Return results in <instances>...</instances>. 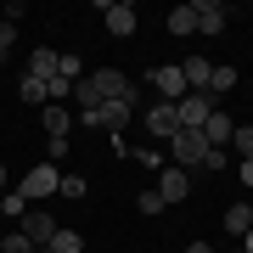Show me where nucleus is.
Returning a JSON list of instances; mask_svg holds the SVG:
<instances>
[{
  "label": "nucleus",
  "instance_id": "1",
  "mask_svg": "<svg viewBox=\"0 0 253 253\" xmlns=\"http://www.w3.org/2000/svg\"><path fill=\"white\" fill-rule=\"evenodd\" d=\"M135 118V101H101L96 113H79L84 129H101V135H124V124Z\"/></svg>",
  "mask_w": 253,
  "mask_h": 253
},
{
  "label": "nucleus",
  "instance_id": "2",
  "mask_svg": "<svg viewBox=\"0 0 253 253\" xmlns=\"http://www.w3.org/2000/svg\"><path fill=\"white\" fill-rule=\"evenodd\" d=\"M62 191V174H56V163H40V169H28L23 180H17V197L34 208V203H45V197H56Z\"/></svg>",
  "mask_w": 253,
  "mask_h": 253
},
{
  "label": "nucleus",
  "instance_id": "3",
  "mask_svg": "<svg viewBox=\"0 0 253 253\" xmlns=\"http://www.w3.org/2000/svg\"><path fill=\"white\" fill-rule=\"evenodd\" d=\"M169 152H174V169H203V158L214 152V146L203 141V129H174V141H169Z\"/></svg>",
  "mask_w": 253,
  "mask_h": 253
},
{
  "label": "nucleus",
  "instance_id": "4",
  "mask_svg": "<svg viewBox=\"0 0 253 253\" xmlns=\"http://www.w3.org/2000/svg\"><path fill=\"white\" fill-rule=\"evenodd\" d=\"M84 79L96 84L101 101H135V84L124 79V68H96V73H84Z\"/></svg>",
  "mask_w": 253,
  "mask_h": 253
},
{
  "label": "nucleus",
  "instance_id": "5",
  "mask_svg": "<svg viewBox=\"0 0 253 253\" xmlns=\"http://www.w3.org/2000/svg\"><path fill=\"white\" fill-rule=\"evenodd\" d=\"M219 101L208 96V90H186L180 101H174V113H180V129H203L208 124V113H214Z\"/></svg>",
  "mask_w": 253,
  "mask_h": 253
},
{
  "label": "nucleus",
  "instance_id": "6",
  "mask_svg": "<svg viewBox=\"0 0 253 253\" xmlns=\"http://www.w3.org/2000/svg\"><path fill=\"white\" fill-rule=\"evenodd\" d=\"M17 231H23V236H28V242H34V248H51V236L62 231V225H56V219L45 214V208H28V214L17 219Z\"/></svg>",
  "mask_w": 253,
  "mask_h": 253
},
{
  "label": "nucleus",
  "instance_id": "7",
  "mask_svg": "<svg viewBox=\"0 0 253 253\" xmlns=\"http://www.w3.org/2000/svg\"><path fill=\"white\" fill-rule=\"evenodd\" d=\"M174 129H180V113H174V101H158V107H146V135H152V141H174Z\"/></svg>",
  "mask_w": 253,
  "mask_h": 253
},
{
  "label": "nucleus",
  "instance_id": "8",
  "mask_svg": "<svg viewBox=\"0 0 253 253\" xmlns=\"http://www.w3.org/2000/svg\"><path fill=\"white\" fill-rule=\"evenodd\" d=\"M191 11H197V34H225V17H231L225 0H191Z\"/></svg>",
  "mask_w": 253,
  "mask_h": 253
},
{
  "label": "nucleus",
  "instance_id": "9",
  "mask_svg": "<svg viewBox=\"0 0 253 253\" xmlns=\"http://www.w3.org/2000/svg\"><path fill=\"white\" fill-rule=\"evenodd\" d=\"M101 17H107V34L113 40H129V34H135V6H129V0H107Z\"/></svg>",
  "mask_w": 253,
  "mask_h": 253
},
{
  "label": "nucleus",
  "instance_id": "10",
  "mask_svg": "<svg viewBox=\"0 0 253 253\" xmlns=\"http://www.w3.org/2000/svg\"><path fill=\"white\" fill-rule=\"evenodd\" d=\"M152 90H158V101H180V96H186V73L174 68V62L152 68Z\"/></svg>",
  "mask_w": 253,
  "mask_h": 253
},
{
  "label": "nucleus",
  "instance_id": "11",
  "mask_svg": "<svg viewBox=\"0 0 253 253\" xmlns=\"http://www.w3.org/2000/svg\"><path fill=\"white\" fill-rule=\"evenodd\" d=\"M158 191H163V203H180V197H191V174L186 169H158Z\"/></svg>",
  "mask_w": 253,
  "mask_h": 253
},
{
  "label": "nucleus",
  "instance_id": "12",
  "mask_svg": "<svg viewBox=\"0 0 253 253\" xmlns=\"http://www.w3.org/2000/svg\"><path fill=\"white\" fill-rule=\"evenodd\" d=\"M231 135H236L231 113H225V107H214V113H208V124H203V141H208V146H231Z\"/></svg>",
  "mask_w": 253,
  "mask_h": 253
},
{
  "label": "nucleus",
  "instance_id": "13",
  "mask_svg": "<svg viewBox=\"0 0 253 253\" xmlns=\"http://www.w3.org/2000/svg\"><path fill=\"white\" fill-rule=\"evenodd\" d=\"M56 62H62V51H51V45H40L34 56H28V79H40V84H51V79H56Z\"/></svg>",
  "mask_w": 253,
  "mask_h": 253
},
{
  "label": "nucleus",
  "instance_id": "14",
  "mask_svg": "<svg viewBox=\"0 0 253 253\" xmlns=\"http://www.w3.org/2000/svg\"><path fill=\"white\" fill-rule=\"evenodd\" d=\"M180 73H186V90H208V79H214V56H186Z\"/></svg>",
  "mask_w": 253,
  "mask_h": 253
},
{
  "label": "nucleus",
  "instance_id": "15",
  "mask_svg": "<svg viewBox=\"0 0 253 253\" xmlns=\"http://www.w3.org/2000/svg\"><path fill=\"white\" fill-rule=\"evenodd\" d=\"M248 231H253V203L242 197V203H231V208H225V236H236V242H242Z\"/></svg>",
  "mask_w": 253,
  "mask_h": 253
},
{
  "label": "nucleus",
  "instance_id": "16",
  "mask_svg": "<svg viewBox=\"0 0 253 253\" xmlns=\"http://www.w3.org/2000/svg\"><path fill=\"white\" fill-rule=\"evenodd\" d=\"M236 79H242V73H236L231 62H214V79H208V96H214V101H225V96L236 90Z\"/></svg>",
  "mask_w": 253,
  "mask_h": 253
},
{
  "label": "nucleus",
  "instance_id": "17",
  "mask_svg": "<svg viewBox=\"0 0 253 253\" xmlns=\"http://www.w3.org/2000/svg\"><path fill=\"white\" fill-rule=\"evenodd\" d=\"M40 113H45V135H51V141H68L73 113H68V107H40Z\"/></svg>",
  "mask_w": 253,
  "mask_h": 253
},
{
  "label": "nucleus",
  "instance_id": "18",
  "mask_svg": "<svg viewBox=\"0 0 253 253\" xmlns=\"http://www.w3.org/2000/svg\"><path fill=\"white\" fill-rule=\"evenodd\" d=\"M169 34H174V40L197 34V11H191V6H174V11H169Z\"/></svg>",
  "mask_w": 253,
  "mask_h": 253
},
{
  "label": "nucleus",
  "instance_id": "19",
  "mask_svg": "<svg viewBox=\"0 0 253 253\" xmlns=\"http://www.w3.org/2000/svg\"><path fill=\"white\" fill-rule=\"evenodd\" d=\"M135 208H141L146 219H158V214H163L169 203H163V191H158V186H146V191H135Z\"/></svg>",
  "mask_w": 253,
  "mask_h": 253
},
{
  "label": "nucleus",
  "instance_id": "20",
  "mask_svg": "<svg viewBox=\"0 0 253 253\" xmlns=\"http://www.w3.org/2000/svg\"><path fill=\"white\" fill-rule=\"evenodd\" d=\"M51 253H84V236L62 225V231H56V236H51Z\"/></svg>",
  "mask_w": 253,
  "mask_h": 253
},
{
  "label": "nucleus",
  "instance_id": "21",
  "mask_svg": "<svg viewBox=\"0 0 253 253\" xmlns=\"http://www.w3.org/2000/svg\"><path fill=\"white\" fill-rule=\"evenodd\" d=\"M56 73L79 84V79H84V56H79V51H62V62H56Z\"/></svg>",
  "mask_w": 253,
  "mask_h": 253
},
{
  "label": "nucleus",
  "instance_id": "22",
  "mask_svg": "<svg viewBox=\"0 0 253 253\" xmlns=\"http://www.w3.org/2000/svg\"><path fill=\"white\" fill-rule=\"evenodd\" d=\"M17 96L28 101V107H45V84H40V79H28V73H23V84H17Z\"/></svg>",
  "mask_w": 253,
  "mask_h": 253
},
{
  "label": "nucleus",
  "instance_id": "23",
  "mask_svg": "<svg viewBox=\"0 0 253 253\" xmlns=\"http://www.w3.org/2000/svg\"><path fill=\"white\" fill-rule=\"evenodd\" d=\"M0 253H34V242H28L23 231H6L0 236Z\"/></svg>",
  "mask_w": 253,
  "mask_h": 253
},
{
  "label": "nucleus",
  "instance_id": "24",
  "mask_svg": "<svg viewBox=\"0 0 253 253\" xmlns=\"http://www.w3.org/2000/svg\"><path fill=\"white\" fill-rule=\"evenodd\" d=\"M231 146H236V152H242V158H253V124H236V135H231Z\"/></svg>",
  "mask_w": 253,
  "mask_h": 253
},
{
  "label": "nucleus",
  "instance_id": "25",
  "mask_svg": "<svg viewBox=\"0 0 253 253\" xmlns=\"http://www.w3.org/2000/svg\"><path fill=\"white\" fill-rule=\"evenodd\" d=\"M0 208H6V214H11V219H23V214H28V203L17 197V191H6V197H0Z\"/></svg>",
  "mask_w": 253,
  "mask_h": 253
},
{
  "label": "nucleus",
  "instance_id": "26",
  "mask_svg": "<svg viewBox=\"0 0 253 253\" xmlns=\"http://www.w3.org/2000/svg\"><path fill=\"white\" fill-rule=\"evenodd\" d=\"M11 45H17V28H11L6 17H0V62H6V51H11Z\"/></svg>",
  "mask_w": 253,
  "mask_h": 253
},
{
  "label": "nucleus",
  "instance_id": "27",
  "mask_svg": "<svg viewBox=\"0 0 253 253\" xmlns=\"http://www.w3.org/2000/svg\"><path fill=\"white\" fill-rule=\"evenodd\" d=\"M219 169H225V146H214V152L203 158V174H219Z\"/></svg>",
  "mask_w": 253,
  "mask_h": 253
},
{
  "label": "nucleus",
  "instance_id": "28",
  "mask_svg": "<svg viewBox=\"0 0 253 253\" xmlns=\"http://www.w3.org/2000/svg\"><path fill=\"white\" fill-rule=\"evenodd\" d=\"M56 197H84V180L79 174H62V191H56Z\"/></svg>",
  "mask_w": 253,
  "mask_h": 253
},
{
  "label": "nucleus",
  "instance_id": "29",
  "mask_svg": "<svg viewBox=\"0 0 253 253\" xmlns=\"http://www.w3.org/2000/svg\"><path fill=\"white\" fill-rule=\"evenodd\" d=\"M236 180H242V186L253 191V158H242V163H236Z\"/></svg>",
  "mask_w": 253,
  "mask_h": 253
},
{
  "label": "nucleus",
  "instance_id": "30",
  "mask_svg": "<svg viewBox=\"0 0 253 253\" xmlns=\"http://www.w3.org/2000/svg\"><path fill=\"white\" fill-rule=\"evenodd\" d=\"M186 253H214V248H208V242H186Z\"/></svg>",
  "mask_w": 253,
  "mask_h": 253
},
{
  "label": "nucleus",
  "instance_id": "31",
  "mask_svg": "<svg viewBox=\"0 0 253 253\" xmlns=\"http://www.w3.org/2000/svg\"><path fill=\"white\" fill-rule=\"evenodd\" d=\"M236 248H242V253H253V231H248V236H242V242H236Z\"/></svg>",
  "mask_w": 253,
  "mask_h": 253
},
{
  "label": "nucleus",
  "instance_id": "32",
  "mask_svg": "<svg viewBox=\"0 0 253 253\" xmlns=\"http://www.w3.org/2000/svg\"><path fill=\"white\" fill-rule=\"evenodd\" d=\"M0 197H6V163H0Z\"/></svg>",
  "mask_w": 253,
  "mask_h": 253
},
{
  "label": "nucleus",
  "instance_id": "33",
  "mask_svg": "<svg viewBox=\"0 0 253 253\" xmlns=\"http://www.w3.org/2000/svg\"><path fill=\"white\" fill-rule=\"evenodd\" d=\"M34 253H51V248H34Z\"/></svg>",
  "mask_w": 253,
  "mask_h": 253
},
{
  "label": "nucleus",
  "instance_id": "34",
  "mask_svg": "<svg viewBox=\"0 0 253 253\" xmlns=\"http://www.w3.org/2000/svg\"><path fill=\"white\" fill-rule=\"evenodd\" d=\"M225 253H242V248H225Z\"/></svg>",
  "mask_w": 253,
  "mask_h": 253
}]
</instances>
